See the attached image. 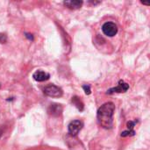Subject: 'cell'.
Instances as JSON below:
<instances>
[{
    "label": "cell",
    "mask_w": 150,
    "mask_h": 150,
    "mask_svg": "<svg viewBox=\"0 0 150 150\" xmlns=\"http://www.w3.org/2000/svg\"><path fill=\"white\" fill-rule=\"evenodd\" d=\"M115 112V105L112 102H108L101 105L98 110L97 118L99 125L104 128L110 129L112 127L113 114Z\"/></svg>",
    "instance_id": "1"
},
{
    "label": "cell",
    "mask_w": 150,
    "mask_h": 150,
    "mask_svg": "<svg viewBox=\"0 0 150 150\" xmlns=\"http://www.w3.org/2000/svg\"><path fill=\"white\" fill-rule=\"evenodd\" d=\"M44 94L50 98H60L62 96L63 91L60 87H58L54 84H49L45 87Z\"/></svg>",
    "instance_id": "2"
},
{
    "label": "cell",
    "mask_w": 150,
    "mask_h": 150,
    "mask_svg": "<svg viewBox=\"0 0 150 150\" xmlns=\"http://www.w3.org/2000/svg\"><path fill=\"white\" fill-rule=\"evenodd\" d=\"M103 33L109 37H113L118 33V26L113 22H106L102 26Z\"/></svg>",
    "instance_id": "3"
},
{
    "label": "cell",
    "mask_w": 150,
    "mask_h": 150,
    "mask_svg": "<svg viewBox=\"0 0 150 150\" xmlns=\"http://www.w3.org/2000/svg\"><path fill=\"white\" fill-rule=\"evenodd\" d=\"M83 127V123L80 120H73L69 123V135L73 136V137H76L78 133L82 130Z\"/></svg>",
    "instance_id": "4"
},
{
    "label": "cell",
    "mask_w": 150,
    "mask_h": 150,
    "mask_svg": "<svg viewBox=\"0 0 150 150\" xmlns=\"http://www.w3.org/2000/svg\"><path fill=\"white\" fill-rule=\"evenodd\" d=\"M128 89H129V85L127 83H125L124 81H120L119 85L117 87L112 88V89L107 91V94H112L115 92H118V93L126 92Z\"/></svg>",
    "instance_id": "5"
},
{
    "label": "cell",
    "mask_w": 150,
    "mask_h": 150,
    "mask_svg": "<svg viewBox=\"0 0 150 150\" xmlns=\"http://www.w3.org/2000/svg\"><path fill=\"white\" fill-rule=\"evenodd\" d=\"M33 77L37 82H44V81H47L49 79L50 75L43 70H37L33 73Z\"/></svg>",
    "instance_id": "6"
},
{
    "label": "cell",
    "mask_w": 150,
    "mask_h": 150,
    "mask_svg": "<svg viewBox=\"0 0 150 150\" xmlns=\"http://www.w3.org/2000/svg\"><path fill=\"white\" fill-rule=\"evenodd\" d=\"M47 112L52 116H60L62 112V107L61 105L54 104L48 107Z\"/></svg>",
    "instance_id": "7"
},
{
    "label": "cell",
    "mask_w": 150,
    "mask_h": 150,
    "mask_svg": "<svg viewBox=\"0 0 150 150\" xmlns=\"http://www.w3.org/2000/svg\"><path fill=\"white\" fill-rule=\"evenodd\" d=\"M63 4L72 10H76L82 7L83 5V1H64Z\"/></svg>",
    "instance_id": "8"
},
{
    "label": "cell",
    "mask_w": 150,
    "mask_h": 150,
    "mask_svg": "<svg viewBox=\"0 0 150 150\" xmlns=\"http://www.w3.org/2000/svg\"><path fill=\"white\" fill-rule=\"evenodd\" d=\"M71 102L79 111H83V102L80 100V98L78 97H73Z\"/></svg>",
    "instance_id": "9"
},
{
    "label": "cell",
    "mask_w": 150,
    "mask_h": 150,
    "mask_svg": "<svg viewBox=\"0 0 150 150\" xmlns=\"http://www.w3.org/2000/svg\"><path fill=\"white\" fill-rule=\"evenodd\" d=\"M135 133H134V130H129V131H125V132H123V133H121V137H127V136H132V135H134Z\"/></svg>",
    "instance_id": "10"
},
{
    "label": "cell",
    "mask_w": 150,
    "mask_h": 150,
    "mask_svg": "<svg viewBox=\"0 0 150 150\" xmlns=\"http://www.w3.org/2000/svg\"><path fill=\"white\" fill-rule=\"evenodd\" d=\"M83 90H84V91H85V94H87V95H90L91 94V87H90V85H83Z\"/></svg>",
    "instance_id": "11"
},
{
    "label": "cell",
    "mask_w": 150,
    "mask_h": 150,
    "mask_svg": "<svg viewBox=\"0 0 150 150\" xmlns=\"http://www.w3.org/2000/svg\"><path fill=\"white\" fill-rule=\"evenodd\" d=\"M7 40V37L4 33H0V43H5Z\"/></svg>",
    "instance_id": "12"
},
{
    "label": "cell",
    "mask_w": 150,
    "mask_h": 150,
    "mask_svg": "<svg viewBox=\"0 0 150 150\" xmlns=\"http://www.w3.org/2000/svg\"><path fill=\"white\" fill-rule=\"evenodd\" d=\"M134 125H135V121H129V122H127V127H128V129L132 131L133 128H134Z\"/></svg>",
    "instance_id": "13"
},
{
    "label": "cell",
    "mask_w": 150,
    "mask_h": 150,
    "mask_svg": "<svg viewBox=\"0 0 150 150\" xmlns=\"http://www.w3.org/2000/svg\"><path fill=\"white\" fill-rule=\"evenodd\" d=\"M142 4H146V5H149V3H145V2H142Z\"/></svg>",
    "instance_id": "14"
},
{
    "label": "cell",
    "mask_w": 150,
    "mask_h": 150,
    "mask_svg": "<svg viewBox=\"0 0 150 150\" xmlns=\"http://www.w3.org/2000/svg\"><path fill=\"white\" fill-rule=\"evenodd\" d=\"M1 134H2V132L0 131V137H1Z\"/></svg>",
    "instance_id": "15"
}]
</instances>
